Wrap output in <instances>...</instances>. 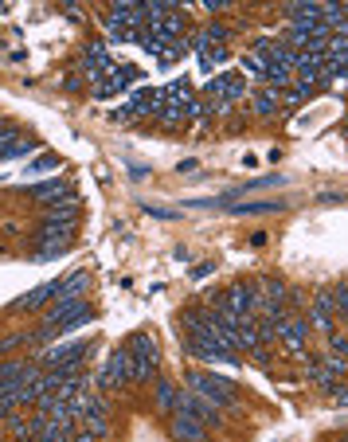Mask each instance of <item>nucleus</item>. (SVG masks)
I'll list each match as a JSON object with an SVG mask.
<instances>
[{
	"label": "nucleus",
	"instance_id": "4be33fe9",
	"mask_svg": "<svg viewBox=\"0 0 348 442\" xmlns=\"http://www.w3.org/2000/svg\"><path fill=\"white\" fill-rule=\"evenodd\" d=\"M227 59H231L227 47H204V52H200V67H204V75H208V71H215L220 63H227Z\"/></svg>",
	"mask_w": 348,
	"mask_h": 442
},
{
	"label": "nucleus",
	"instance_id": "412c9836",
	"mask_svg": "<svg viewBox=\"0 0 348 442\" xmlns=\"http://www.w3.org/2000/svg\"><path fill=\"white\" fill-rule=\"evenodd\" d=\"M47 223H67V220H78V200H63V204L47 208V215H43Z\"/></svg>",
	"mask_w": 348,
	"mask_h": 442
},
{
	"label": "nucleus",
	"instance_id": "7ed1b4c3",
	"mask_svg": "<svg viewBox=\"0 0 348 442\" xmlns=\"http://www.w3.org/2000/svg\"><path fill=\"white\" fill-rule=\"evenodd\" d=\"M129 383H133V352H129V345H118L110 352V360H106L102 376L94 380V388L102 391V395H110V391H121Z\"/></svg>",
	"mask_w": 348,
	"mask_h": 442
},
{
	"label": "nucleus",
	"instance_id": "20e7f679",
	"mask_svg": "<svg viewBox=\"0 0 348 442\" xmlns=\"http://www.w3.org/2000/svg\"><path fill=\"white\" fill-rule=\"evenodd\" d=\"M309 333H313V329H309V317H306V313H286V321L278 325V337H274V340H278V345H282V349H286L294 360H306V340H309Z\"/></svg>",
	"mask_w": 348,
	"mask_h": 442
},
{
	"label": "nucleus",
	"instance_id": "0eeeda50",
	"mask_svg": "<svg viewBox=\"0 0 348 442\" xmlns=\"http://www.w3.org/2000/svg\"><path fill=\"white\" fill-rule=\"evenodd\" d=\"M86 352H90V345H83V340H63V345H52V349L35 352V364L59 368V364H67V360H86Z\"/></svg>",
	"mask_w": 348,
	"mask_h": 442
},
{
	"label": "nucleus",
	"instance_id": "72a5a7b5",
	"mask_svg": "<svg viewBox=\"0 0 348 442\" xmlns=\"http://www.w3.org/2000/svg\"><path fill=\"white\" fill-rule=\"evenodd\" d=\"M145 215H153V220H176L180 212H172V208H157V204H141Z\"/></svg>",
	"mask_w": 348,
	"mask_h": 442
},
{
	"label": "nucleus",
	"instance_id": "4468645a",
	"mask_svg": "<svg viewBox=\"0 0 348 442\" xmlns=\"http://www.w3.org/2000/svg\"><path fill=\"white\" fill-rule=\"evenodd\" d=\"M251 110H255V118H278V114H282V90L263 86V90L251 98Z\"/></svg>",
	"mask_w": 348,
	"mask_h": 442
},
{
	"label": "nucleus",
	"instance_id": "b1692460",
	"mask_svg": "<svg viewBox=\"0 0 348 442\" xmlns=\"http://www.w3.org/2000/svg\"><path fill=\"white\" fill-rule=\"evenodd\" d=\"M332 313H337L340 321H348V282H337V286H332Z\"/></svg>",
	"mask_w": 348,
	"mask_h": 442
},
{
	"label": "nucleus",
	"instance_id": "6ab92c4d",
	"mask_svg": "<svg viewBox=\"0 0 348 442\" xmlns=\"http://www.w3.org/2000/svg\"><path fill=\"white\" fill-rule=\"evenodd\" d=\"M313 94H317V86H309V83H294L286 94H282V106H289V110H294V106H306L309 98H313Z\"/></svg>",
	"mask_w": 348,
	"mask_h": 442
},
{
	"label": "nucleus",
	"instance_id": "e433bc0d",
	"mask_svg": "<svg viewBox=\"0 0 348 442\" xmlns=\"http://www.w3.org/2000/svg\"><path fill=\"white\" fill-rule=\"evenodd\" d=\"M215 270V263H200V266H196V270H192V278H208V274H212Z\"/></svg>",
	"mask_w": 348,
	"mask_h": 442
},
{
	"label": "nucleus",
	"instance_id": "f8f14e48",
	"mask_svg": "<svg viewBox=\"0 0 348 442\" xmlns=\"http://www.w3.org/2000/svg\"><path fill=\"white\" fill-rule=\"evenodd\" d=\"M133 71L129 67H110V75L102 78V83H94V98H110V94H121L129 83H133Z\"/></svg>",
	"mask_w": 348,
	"mask_h": 442
},
{
	"label": "nucleus",
	"instance_id": "5701e85b",
	"mask_svg": "<svg viewBox=\"0 0 348 442\" xmlns=\"http://www.w3.org/2000/svg\"><path fill=\"white\" fill-rule=\"evenodd\" d=\"M24 345H32V333H8V337H0V357H12Z\"/></svg>",
	"mask_w": 348,
	"mask_h": 442
},
{
	"label": "nucleus",
	"instance_id": "423d86ee",
	"mask_svg": "<svg viewBox=\"0 0 348 442\" xmlns=\"http://www.w3.org/2000/svg\"><path fill=\"white\" fill-rule=\"evenodd\" d=\"M176 419H192V423H204V426H220L223 415L215 407H208L200 395L192 391H176Z\"/></svg>",
	"mask_w": 348,
	"mask_h": 442
},
{
	"label": "nucleus",
	"instance_id": "2eb2a0df",
	"mask_svg": "<svg viewBox=\"0 0 348 442\" xmlns=\"http://www.w3.org/2000/svg\"><path fill=\"white\" fill-rule=\"evenodd\" d=\"M169 438L172 442H208V426L192 423V419H172V423H169Z\"/></svg>",
	"mask_w": 348,
	"mask_h": 442
},
{
	"label": "nucleus",
	"instance_id": "7c9ffc66",
	"mask_svg": "<svg viewBox=\"0 0 348 442\" xmlns=\"http://www.w3.org/2000/svg\"><path fill=\"white\" fill-rule=\"evenodd\" d=\"M239 63L246 67V75H255V78H263V75H266V67H263V59H258V55H243Z\"/></svg>",
	"mask_w": 348,
	"mask_h": 442
},
{
	"label": "nucleus",
	"instance_id": "bb28decb",
	"mask_svg": "<svg viewBox=\"0 0 348 442\" xmlns=\"http://www.w3.org/2000/svg\"><path fill=\"white\" fill-rule=\"evenodd\" d=\"M28 153H35V141H32V137H20L8 153H4V161H20V157H28Z\"/></svg>",
	"mask_w": 348,
	"mask_h": 442
},
{
	"label": "nucleus",
	"instance_id": "f03ea898",
	"mask_svg": "<svg viewBox=\"0 0 348 442\" xmlns=\"http://www.w3.org/2000/svg\"><path fill=\"white\" fill-rule=\"evenodd\" d=\"M129 352H133V383H153L161 376V349L149 333H133L126 340Z\"/></svg>",
	"mask_w": 348,
	"mask_h": 442
},
{
	"label": "nucleus",
	"instance_id": "a878e982",
	"mask_svg": "<svg viewBox=\"0 0 348 442\" xmlns=\"http://www.w3.org/2000/svg\"><path fill=\"white\" fill-rule=\"evenodd\" d=\"M16 141H20V126L4 121V126H0V161H4V153H8V149H12Z\"/></svg>",
	"mask_w": 348,
	"mask_h": 442
},
{
	"label": "nucleus",
	"instance_id": "37998d69",
	"mask_svg": "<svg viewBox=\"0 0 348 442\" xmlns=\"http://www.w3.org/2000/svg\"><path fill=\"white\" fill-rule=\"evenodd\" d=\"M332 442H348V431H340V434H337V438H332Z\"/></svg>",
	"mask_w": 348,
	"mask_h": 442
},
{
	"label": "nucleus",
	"instance_id": "aec40b11",
	"mask_svg": "<svg viewBox=\"0 0 348 442\" xmlns=\"http://www.w3.org/2000/svg\"><path fill=\"white\" fill-rule=\"evenodd\" d=\"M317 364H321L325 372L332 376V380H344V376H348V360H344V357H332L329 349H325V352H317Z\"/></svg>",
	"mask_w": 348,
	"mask_h": 442
},
{
	"label": "nucleus",
	"instance_id": "39448f33",
	"mask_svg": "<svg viewBox=\"0 0 348 442\" xmlns=\"http://www.w3.org/2000/svg\"><path fill=\"white\" fill-rule=\"evenodd\" d=\"M309 329H317L325 340L337 333V313H332V286H317L313 294V306H309Z\"/></svg>",
	"mask_w": 348,
	"mask_h": 442
},
{
	"label": "nucleus",
	"instance_id": "f704fd0d",
	"mask_svg": "<svg viewBox=\"0 0 348 442\" xmlns=\"http://www.w3.org/2000/svg\"><path fill=\"white\" fill-rule=\"evenodd\" d=\"M63 12H67V16L75 20V24H86V12H83V8H75L71 0H67V4H63Z\"/></svg>",
	"mask_w": 348,
	"mask_h": 442
},
{
	"label": "nucleus",
	"instance_id": "393cba45",
	"mask_svg": "<svg viewBox=\"0 0 348 442\" xmlns=\"http://www.w3.org/2000/svg\"><path fill=\"white\" fill-rule=\"evenodd\" d=\"M71 251V243H40V247H35V263H47V258H59V255H67Z\"/></svg>",
	"mask_w": 348,
	"mask_h": 442
},
{
	"label": "nucleus",
	"instance_id": "f257e3e1",
	"mask_svg": "<svg viewBox=\"0 0 348 442\" xmlns=\"http://www.w3.org/2000/svg\"><path fill=\"white\" fill-rule=\"evenodd\" d=\"M188 391L200 395L208 407L215 411H239V395H235V380L227 376H215V372H188Z\"/></svg>",
	"mask_w": 348,
	"mask_h": 442
},
{
	"label": "nucleus",
	"instance_id": "c85d7f7f",
	"mask_svg": "<svg viewBox=\"0 0 348 442\" xmlns=\"http://www.w3.org/2000/svg\"><path fill=\"white\" fill-rule=\"evenodd\" d=\"M157 118H161V126H180L184 121V106H164Z\"/></svg>",
	"mask_w": 348,
	"mask_h": 442
},
{
	"label": "nucleus",
	"instance_id": "a211bd4d",
	"mask_svg": "<svg viewBox=\"0 0 348 442\" xmlns=\"http://www.w3.org/2000/svg\"><path fill=\"white\" fill-rule=\"evenodd\" d=\"M235 215H282L286 200H255V204H231Z\"/></svg>",
	"mask_w": 348,
	"mask_h": 442
},
{
	"label": "nucleus",
	"instance_id": "dca6fc26",
	"mask_svg": "<svg viewBox=\"0 0 348 442\" xmlns=\"http://www.w3.org/2000/svg\"><path fill=\"white\" fill-rule=\"evenodd\" d=\"M86 286H90V274H86V270L67 274V278H59V294H55V301H78L86 294Z\"/></svg>",
	"mask_w": 348,
	"mask_h": 442
},
{
	"label": "nucleus",
	"instance_id": "ea45409f",
	"mask_svg": "<svg viewBox=\"0 0 348 442\" xmlns=\"http://www.w3.org/2000/svg\"><path fill=\"white\" fill-rule=\"evenodd\" d=\"M196 169H200V161H180L176 165V172H196Z\"/></svg>",
	"mask_w": 348,
	"mask_h": 442
},
{
	"label": "nucleus",
	"instance_id": "f3484780",
	"mask_svg": "<svg viewBox=\"0 0 348 442\" xmlns=\"http://www.w3.org/2000/svg\"><path fill=\"white\" fill-rule=\"evenodd\" d=\"M223 301H227L231 313L246 317V313H251V282H231L227 294H223Z\"/></svg>",
	"mask_w": 348,
	"mask_h": 442
},
{
	"label": "nucleus",
	"instance_id": "58836bf2",
	"mask_svg": "<svg viewBox=\"0 0 348 442\" xmlns=\"http://www.w3.org/2000/svg\"><path fill=\"white\" fill-rule=\"evenodd\" d=\"M332 403H340V407H348V388H337V391H332Z\"/></svg>",
	"mask_w": 348,
	"mask_h": 442
},
{
	"label": "nucleus",
	"instance_id": "9b49d317",
	"mask_svg": "<svg viewBox=\"0 0 348 442\" xmlns=\"http://www.w3.org/2000/svg\"><path fill=\"white\" fill-rule=\"evenodd\" d=\"M255 289H258V294H263V306L266 309H274V306H282V309H286V282H282V278H270V274H263V278H255ZM266 309H263V313H266Z\"/></svg>",
	"mask_w": 348,
	"mask_h": 442
},
{
	"label": "nucleus",
	"instance_id": "2f4dec72",
	"mask_svg": "<svg viewBox=\"0 0 348 442\" xmlns=\"http://www.w3.org/2000/svg\"><path fill=\"white\" fill-rule=\"evenodd\" d=\"M200 8H204L208 16H223V12L231 8V0H200Z\"/></svg>",
	"mask_w": 348,
	"mask_h": 442
},
{
	"label": "nucleus",
	"instance_id": "cd10ccee",
	"mask_svg": "<svg viewBox=\"0 0 348 442\" xmlns=\"http://www.w3.org/2000/svg\"><path fill=\"white\" fill-rule=\"evenodd\" d=\"M83 55H86V63H110L106 59V40H90Z\"/></svg>",
	"mask_w": 348,
	"mask_h": 442
},
{
	"label": "nucleus",
	"instance_id": "4c0bfd02",
	"mask_svg": "<svg viewBox=\"0 0 348 442\" xmlns=\"http://www.w3.org/2000/svg\"><path fill=\"white\" fill-rule=\"evenodd\" d=\"M129 177H133V180H145V177H149V165H145V169H141V165H129Z\"/></svg>",
	"mask_w": 348,
	"mask_h": 442
},
{
	"label": "nucleus",
	"instance_id": "c9c22d12",
	"mask_svg": "<svg viewBox=\"0 0 348 442\" xmlns=\"http://www.w3.org/2000/svg\"><path fill=\"white\" fill-rule=\"evenodd\" d=\"M251 357H255V364H258V368H270V352H266V349H255Z\"/></svg>",
	"mask_w": 348,
	"mask_h": 442
},
{
	"label": "nucleus",
	"instance_id": "473e14b6",
	"mask_svg": "<svg viewBox=\"0 0 348 442\" xmlns=\"http://www.w3.org/2000/svg\"><path fill=\"white\" fill-rule=\"evenodd\" d=\"M59 165H63V161H59V153H40V161H35L32 169H35V172H43V169H59Z\"/></svg>",
	"mask_w": 348,
	"mask_h": 442
},
{
	"label": "nucleus",
	"instance_id": "a18cd8bd",
	"mask_svg": "<svg viewBox=\"0 0 348 442\" xmlns=\"http://www.w3.org/2000/svg\"><path fill=\"white\" fill-rule=\"evenodd\" d=\"M344 129H348V126H344Z\"/></svg>",
	"mask_w": 348,
	"mask_h": 442
},
{
	"label": "nucleus",
	"instance_id": "9d476101",
	"mask_svg": "<svg viewBox=\"0 0 348 442\" xmlns=\"http://www.w3.org/2000/svg\"><path fill=\"white\" fill-rule=\"evenodd\" d=\"M75 227H78L75 220H67V223L40 220V227H35V247H40V243H75Z\"/></svg>",
	"mask_w": 348,
	"mask_h": 442
},
{
	"label": "nucleus",
	"instance_id": "c756f323",
	"mask_svg": "<svg viewBox=\"0 0 348 442\" xmlns=\"http://www.w3.org/2000/svg\"><path fill=\"white\" fill-rule=\"evenodd\" d=\"M325 349H329L332 357H344V360H348V337H340V333H332V337L325 340Z\"/></svg>",
	"mask_w": 348,
	"mask_h": 442
},
{
	"label": "nucleus",
	"instance_id": "79ce46f5",
	"mask_svg": "<svg viewBox=\"0 0 348 442\" xmlns=\"http://www.w3.org/2000/svg\"><path fill=\"white\" fill-rule=\"evenodd\" d=\"M317 200H325V204H329V200H332V204H340L344 196H340V192H321V196H317Z\"/></svg>",
	"mask_w": 348,
	"mask_h": 442
},
{
	"label": "nucleus",
	"instance_id": "a19ab883",
	"mask_svg": "<svg viewBox=\"0 0 348 442\" xmlns=\"http://www.w3.org/2000/svg\"><path fill=\"white\" fill-rule=\"evenodd\" d=\"M71 442H98V438H94V434H86L83 426H78V431H75V438H71Z\"/></svg>",
	"mask_w": 348,
	"mask_h": 442
},
{
	"label": "nucleus",
	"instance_id": "1a4fd4ad",
	"mask_svg": "<svg viewBox=\"0 0 348 442\" xmlns=\"http://www.w3.org/2000/svg\"><path fill=\"white\" fill-rule=\"evenodd\" d=\"M153 411L157 415H176V380H169V376L153 380Z\"/></svg>",
	"mask_w": 348,
	"mask_h": 442
},
{
	"label": "nucleus",
	"instance_id": "6e6552de",
	"mask_svg": "<svg viewBox=\"0 0 348 442\" xmlns=\"http://www.w3.org/2000/svg\"><path fill=\"white\" fill-rule=\"evenodd\" d=\"M28 200H32V204H43V208H55V204H63V200H78V196H75V184H71V180H43V184L28 188Z\"/></svg>",
	"mask_w": 348,
	"mask_h": 442
},
{
	"label": "nucleus",
	"instance_id": "ddd939ff",
	"mask_svg": "<svg viewBox=\"0 0 348 442\" xmlns=\"http://www.w3.org/2000/svg\"><path fill=\"white\" fill-rule=\"evenodd\" d=\"M55 294H59V278H55V282H43V286H35L32 294H24V298H20L12 309H20V313H32V309H40V306H47V301H55Z\"/></svg>",
	"mask_w": 348,
	"mask_h": 442
},
{
	"label": "nucleus",
	"instance_id": "c03bdc74",
	"mask_svg": "<svg viewBox=\"0 0 348 442\" xmlns=\"http://www.w3.org/2000/svg\"><path fill=\"white\" fill-rule=\"evenodd\" d=\"M0 423H4V419H0Z\"/></svg>",
	"mask_w": 348,
	"mask_h": 442
}]
</instances>
